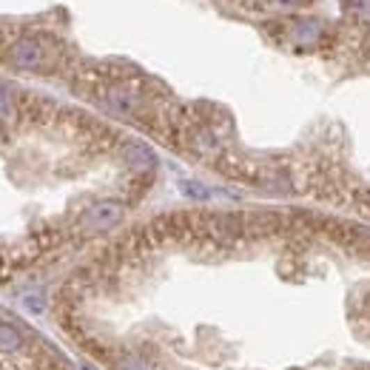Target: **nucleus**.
<instances>
[{
	"instance_id": "1",
	"label": "nucleus",
	"mask_w": 370,
	"mask_h": 370,
	"mask_svg": "<svg viewBox=\"0 0 370 370\" xmlns=\"http://www.w3.org/2000/svg\"><path fill=\"white\" fill-rule=\"evenodd\" d=\"M120 217H122V205H120V202H97L95 208L86 211L83 225H86L88 231H106V228H111L114 223H120Z\"/></svg>"
},
{
	"instance_id": "2",
	"label": "nucleus",
	"mask_w": 370,
	"mask_h": 370,
	"mask_svg": "<svg viewBox=\"0 0 370 370\" xmlns=\"http://www.w3.org/2000/svg\"><path fill=\"white\" fill-rule=\"evenodd\" d=\"M9 60H12L17 69H38V66H43L46 51L35 40H17L9 49Z\"/></svg>"
},
{
	"instance_id": "3",
	"label": "nucleus",
	"mask_w": 370,
	"mask_h": 370,
	"mask_svg": "<svg viewBox=\"0 0 370 370\" xmlns=\"http://www.w3.org/2000/svg\"><path fill=\"white\" fill-rule=\"evenodd\" d=\"M126 160L134 166V168H151L154 166V154L145 148V145H129V151H126Z\"/></svg>"
},
{
	"instance_id": "4",
	"label": "nucleus",
	"mask_w": 370,
	"mask_h": 370,
	"mask_svg": "<svg viewBox=\"0 0 370 370\" xmlns=\"http://www.w3.org/2000/svg\"><path fill=\"white\" fill-rule=\"evenodd\" d=\"M20 345H23V336L9 325H0V351H17Z\"/></svg>"
},
{
	"instance_id": "5",
	"label": "nucleus",
	"mask_w": 370,
	"mask_h": 370,
	"mask_svg": "<svg viewBox=\"0 0 370 370\" xmlns=\"http://www.w3.org/2000/svg\"><path fill=\"white\" fill-rule=\"evenodd\" d=\"M12 114V97L6 88H0V120H6Z\"/></svg>"
}]
</instances>
